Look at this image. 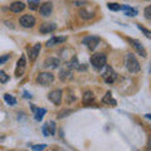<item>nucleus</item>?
<instances>
[{
    "mask_svg": "<svg viewBox=\"0 0 151 151\" xmlns=\"http://www.w3.org/2000/svg\"><path fill=\"white\" fill-rule=\"evenodd\" d=\"M125 65L126 69L130 73H139L141 70V65L139 63V60L136 59V57L132 53H127L125 57Z\"/></svg>",
    "mask_w": 151,
    "mask_h": 151,
    "instance_id": "1",
    "label": "nucleus"
},
{
    "mask_svg": "<svg viewBox=\"0 0 151 151\" xmlns=\"http://www.w3.org/2000/svg\"><path fill=\"white\" fill-rule=\"evenodd\" d=\"M89 62H91V65L96 70H101L103 68V65L107 63V55L105 53H96L91 55Z\"/></svg>",
    "mask_w": 151,
    "mask_h": 151,
    "instance_id": "2",
    "label": "nucleus"
},
{
    "mask_svg": "<svg viewBox=\"0 0 151 151\" xmlns=\"http://www.w3.org/2000/svg\"><path fill=\"white\" fill-rule=\"evenodd\" d=\"M35 81L38 84H40V86L47 87V86H50V84L54 82V76L50 72H40L37 76Z\"/></svg>",
    "mask_w": 151,
    "mask_h": 151,
    "instance_id": "3",
    "label": "nucleus"
},
{
    "mask_svg": "<svg viewBox=\"0 0 151 151\" xmlns=\"http://www.w3.org/2000/svg\"><path fill=\"white\" fill-rule=\"evenodd\" d=\"M101 70H102V78L105 79L106 83L111 84V83H113L117 79V73L112 69V67H110V65L105 64Z\"/></svg>",
    "mask_w": 151,
    "mask_h": 151,
    "instance_id": "4",
    "label": "nucleus"
},
{
    "mask_svg": "<svg viewBox=\"0 0 151 151\" xmlns=\"http://www.w3.org/2000/svg\"><path fill=\"white\" fill-rule=\"evenodd\" d=\"M100 37H96V35H89V37H86L84 39L82 40L83 45L87 47V49L89 50H94L98 47V44H100Z\"/></svg>",
    "mask_w": 151,
    "mask_h": 151,
    "instance_id": "5",
    "label": "nucleus"
},
{
    "mask_svg": "<svg viewBox=\"0 0 151 151\" xmlns=\"http://www.w3.org/2000/svg\"><path fill=\"white\" fill-rule=\"evenodd\" d=\"M35 18L30 15V14H24V15H22L20 19H19V24H20L23 28H25V29H29V28H33L35 25Z\"/></svg>",
    "mask_w": 151,
    "mask_h": 151,
    "instance_id": "6",
    "label": "nucleus"
},
{
    "mask_svg": "<svg viewBox=\"0 0 151 151\" xmlns=\"http://www.w3.org/2000/svg\"><path fill=\"white\" fill-rule=\"evenodd\" d=\"M62 97H63V92L62 89H54V91H52L49 94H48V100L50 102H53L54 105H60V102H62Z\"/></svg>",
    "mask_w": 151,
    "mask_h": 151,
    "instance_id": "7",
    "label": "nucleus"
},
{
    "mask_svg": "<svg viewBox=\"0 0 151 151\" xmlns=\"http://www.w3.org/2000/svg\"><path fill=\"white\" fill-rule=\"evenodd\" d=\"M40 49H42V44L40 43H37L35 45H33L32 48H28V57H29V60L30 62H35L38 55L40 53Z\"/></svg>",
    "mask_w": 151,
    "mask_h": 151,
    "instance_id": "8",
    "label": "nucleus"
},
{
    "mask_svg": "<svg viewBox=\"0 0 151 151\" xmlns=\"http://www.w3.org/2000/svg\"><path fill=\"white\" fill-rule=\"evenodd\" d=\"M25 68H27V62H25V57L22 55L19 58L18 63H17V68H15V76L17 77H22L25 72Z\"/></svg>",
    "mask_w": 151,
    "mask_h": 151,
    "instance_id": "9",
    "label": "nucleus"
},
{
    "mask_svg": "<svg viewBox=\"0 0 151 151\" xmlns=\"http://www.w3.org/2000/svg\"><path fill=\"white\" fill-rule=\"evenodd\" d=\"M130 43H131L132 47H134V49L137 52V53L142 57V58H146V57H147V53H146V50H145V47L142 45L141 42L135 40V39H130Z\"/></svg>",
    "mask_w": 151,
    "mask_h": 151,
    "instance_id": "10",
    "label": "nucleus"
},
{
    "mask_svg": "<svg viewBox=\"0 0 151 151\" xmlns=\"http://www.w3.org/2000/svg\"><path fill=\"white\" fill-rule=\"evenodd\" d=\"M38 9H39V13L42 17H50L52 12H53V4L47 1L44 4H42V5H39Z\"/></svg>",
    "mask_w": 151,
    "mask_h": 151,
    "instance_id": "11",
    "label": "nucleus"
},
{
    "mask_svg": "<svg viewBox=\"0 0 151 151\" xmlns=\"http://www.w3.org/2000/svg\"><path fill=\"white\" fill-rule=\"evenodd\" d=\"M60 65V59L58 58H54V57H49L47 58L44 62H43V67L44 68H52V69H55Z\"/></svg>",
    "mask_w": 151,
    "mask_h": 151,
    "instance_id": "12",
    "label": "nucleus"
},
{
    "mask_svg": "<svg viewBox=\"0 0 151 151\" xmlns=\"http://www.w3.org/2000/svg\"><path fill=\"white\" fill-rule=\"evenodd\" d=\"M73 78V73H72V69L65 67V68H62L59 70V79L62 82H68L70 79Z\"/></svg>",
    "mask_w": 151,
    "mask_h": 151,
    "instance_id": "13",
    "label": "nucleus"
},
{
    "mask_svg": "<svg viewBox=\"0 0 151 151\" xmlns=\"http://www.w3.org/2000/svg\"><path fill=\"white\" fill-rule=\"evenodd\" d=\"M25 4L23 3V1H20V0H18V1H14V3H12L10 4V6H9V9H10V12H13V13H22L23 10L25 9Z\"/></svg>",
    "mask_w": 151,
    "mask_h": 151,
    "instance_id": "14",
    "label": "nucleus"
},
{
    "mask_svg": "<svg viewBox=\"0 0 151 151\" xmlns=\"http://www.w3.org/2000/svg\"><path fill=\"white\" fill-rule=\"evenodd\" d=\"M55 29H57V25L54 23H44V24L40 25L39 32L42 34H48V33H53Z\"/></svg>",
    "mask_w": 151,
    "mask_h": 151,
    "instance_id": "15",
    "label": "nucleus"
},
{
    "mask_svg": "<svg viewBox=\"0 0 151 151\" xmlns=\"http://www.w3.org/2000/svg\"><path fill=\"white\" fill-rule=\"evenodd\" d=\"M67 40V37H52L47 42V47H54V45H57V44H62V43H64V42Z\"/></svg>",
    "mask_w": 151,
    "mask_h": 151,
    "instance_id": "16",
    "label": "nucleus"
},
{
    "mask_svg": "<svg viewBox=\"0 0 151 151\" xmlns=\"http://www.w3.org/2000/svg\"><path fill=\"white\" fill-rule=\"evenodd\" d=\"M93 101H94V94H93V92H91V91H86V92H84L83 97H82L83 105L84 106H88V105H91Z\"/></svg>",
    "mask_w": 151,
    "mask_h": 151,
    "instance_id": "17",
    "label": "nucleus"
},
{
    "mask_svg": "<svg viewBox=\"0 0 151 151\" xmlns=\"http://www.w3.org/2000/svg\"><path fill=\"white\" fill-rule=\"evenodd\" d=\"M47 113L45 108H40V107H37V110L34 111V120L35 121H42L43 120L44 115Z\"/></svg>",
    "mask_w": 151,
    "mask_h": 151,
    "instance_id": "18",
    "label": "nucleus"
},
{
    "mask_svg": "<svg viewBox=\"0 0 151 151\" xmlns=\"http://www.w3.org/2000/svg\"><path fill=\"white\" fill-rule=\"evenodd\" d=\"M102 103H105V105H113V106L117 105V102L112 98V94H111L110 91H108V92L106 93V96L102 98Z\"/></svg>",
    "mask_w": 151,
    "mask_h": 151,
    "instance_id": "19",
    "label": "nucleus"
},
{
    "mask_svg": "<svg viewBox=\"0 0 151 151\" xmlns=\"http://www.w3.org/2000/svg\"><path fill=\"white\" fill-rule=\"evenodd\" d=\"M4 100H5V102L8 103V105H10V106H15V105H17L15 97L12 96V94H9V93H5V94H4Z\"/></svg>",
    "mask_w": 151,
    "mask_h": 151,
    "instance_id": "20",
    "label": "nucleus"
},
{
    "mask_svg": "<svg viewBox=\"0 0 151 151\" xmlns=\"http://www.w3.org/2000/svg\"><path fill=\"white\" fill-rule=\"evenodd\" d=\"M47 129H48V132L50 136H54L55 135V122L54 121L47 122Z\"/></svg>",
    "mask_w": 151,
    "mask_h": 151,
    "instance_id": "21",
    "label": "nucleus"
},
{
    "mask_svg": "<svg viewBox=\"0 0 151 151\" xmlns=\"http://www.w3.org/2000/svg\"><path fill=\"white\" fill-rule=\"evenodd\" d=\"M79 17L82 19H84V20H89V19L93 18V14L88 13L87 10H84V9H81V10H79Z\"/></svg>",
    "mask_w": 151,
    "mask_h": 151,
    "instance_id": "22",
    "label": "nucleus"
},
{
    "mask_svg": "<svg viewBox=\"0 0 151 151\" xmlns=\"http://www.w3.org/2000/svg\"><path fill=\"white\" fill-rule=\"evenodd\" d=\"M70 113H73V110H62L58 112V116H57V119H64V117L67 116H70Z\"/></svg>",
    "mask_w": 151,
    "mask_h": 151,
    "instance_id": "23",
    "label": "nucleus"
},
{
    "mask_svg": "<svg viewBox=\"0 0 151 151\" xmlns=\"http://www.w3.org/2000/svg\"><path fill=\"white\" fill-rule=\"evenodd\" d=\"M39 5H40L39 0H29V1H28V6H29L32 10H37V9L39 8Z\"/></svg>",
    "mask_w": 151,
    "mask_h": 151,
    "instance_id": "24",
    "label": "nucleus"
},
{
    "mask_svg": "<svg viewBox=\"0 0 151 151\" xmlns=\"http://www.w3.org/2000/svg\"><path fill=\"white\" fill-rule=\"evenodd\" d=\"M107 8L110 9V10H112V12H119V10H121V5H120V4H117V3H108L107 4Z\"/></svg>",
    "mask_w": 151,
    "mask_h": 151,
    "instance_id": "25",
    "label": "nucleus"
},
{
    "mask_svg": "<svg viewBox=\"0 0 151 151\" xmlns=\"http://www.w3.org/2000/svg\"><path fill=\"white\" fill-rule=\"evenodd\" d=\"M139 14V12L136 10L135 8H130L129 10H125V15L126 17H130V18H132V17H136Z\"/></svg>",
    "mask_w": 151,
    "mask_h": 151,
    "instance_id": "26",
    "label": "nucleus"
},
{
    "mask_svg": "<svg viewBox=\"0 0 151 151\" xmlns=\"http://www.w3.org/2000/svg\"><path fill=\"white\" fill-rule=\"evenodd\" d=\"M9 81V76L5 73V72H4V70H1V69H0V83H6Z\"/></svg>",
    "mask_w": 151,
    "mask_h": 151,
    "instance_id": "27",
    "label": "nucleus"
},
{
    "mask_svg": "<svg viewBox=\"0 0 151 151\" xmlns=\"http://www.w3.org/2000/svg\"><path fill=\"white\" fill-rule=\"evenodd\" d=\"M137 28H139V29H140L141 32H142V33H144V34H145V37H146V38H149V39H150V38H151V32H150L149 29H146V28H145V27H142V25H140V24L137 25Z\"/></svg>",
    "mask_w": 151,
    "mask_h": 151,
    "instance_id": "28",
    "label": "nucleus"
},
{
    "mask_svg": "<svg viewBox=\"0 0 151 151\" xmlns=\"http://www.w3.org/2000/svg\"><path fill=\"white\" fill-rule=\"evenodd\" d=\"M144 15L147 20H151V6H146L144 10Z\"/></svg>",
    "mask_w": 151,
    "mask_h": 151,
    "instance_id": "29",
    "label": "nucleus"
},
{
    "mask_svg": "<svg viewBox=\"0 0 151 151\" xmlns=\"http://www.w3.org/2000/svg\"><path fill=\"white\" fill-rule=\"evenodd\" d=\"M45 147H47V145H45V144H42V145H34V146H32V150L38 151V150H44Z\"/></svg>",
    "mask_w": 151,
    "mask_h": 151,
    "instance_id": "30",
    "label": "nucleus"
},
{
    "mask_svg": "<svg viewBox=\"0 0 151 151\" xmlns=\"http://www.w3.org/2000/svg\"><path fill=\"white\" fill-rule=\"evenodd\" d=\"M42 132H43V135L45 136V137H48V136H49V132H48V129H47V124H44L43 126H42Z\"/></svg>",
    "mask_w": 151,
    "mask_h": 151,
    "instance_id": "31",
    "label": "nucleus"
},
{
    "mask_svg": "<svg viewBox=\"0 0 151 151\" xmlns=\"http://www.w3.org/2000/svg\"><path fill=\"white\" fill-rule=\"evenodd\" d=\"M9 58H10V55H9V54H5V55L0 57V65H1L3 63H5V62H6V60H8Z\"/></svg>",
    "mask_w": 151,
    "mask_h": 151,
    "instance_id": "32",
    "label": "nucleus"
},
{
    "mask_svg": "<svg viewBox=\"0 0 151 151\" xmlns=\"http://www.w3.org/2000/svg\"><path fill=\"white\" fill-rule=\"evenodd\" d=\"M24 98H28V100H29V98H32V94H29L28 92H24Z\"/></svg>",
    "mask_w": 151,
    "mask_h": 151,
    "instance_id": "33",
    "label": "nucleus"
},
{
    "mask_svg": "<svg viewBox=\"0 0 151 151\" xmlns=\"http://www.w3.org/2000/svg\"><path fill=\"white\" fill-rule=\"evenodd\" d=\"M145 117H146L147 120H150V119H151V115H149V113H147V115H145Z\"/></svg>",
    "mask_w": 151,
    "mask_h": 151,
    "instance_id": "34",
    "label": "nucleus"
},
{
    "mask_svg": "<svg viewBox=\"0 0 151 151\" xmlns=\"http://www.w3.org/2000/svg\"><path fill=\"white\" fill-rule=\"evenodd\" d=\"M146 1H150V0H146Z\"/></svg>",
    "mask_w": 151,
    "mask_h": 151,
    "instance_id": "35",
    "label": "nucleus"
}]
</instances>
